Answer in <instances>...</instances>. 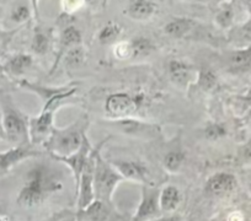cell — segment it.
I'll return each instance as SVG.
<instances>
[{"label":"cell","instance_id":"36","mask_svg":"<svg viewBox=\"0 0 251 221\" xmlns=\"http://www.w3.org/2000/svg\"><path fill=\"white\" fill-rule=\"evenodd\" d=\"M244 157L248 161H251V139L244 146Z\"/></svg>","mask_w":251,"mask_h":221},{"label":"cell","instance_id":"29","mask_svg":"<svg viewBox=\"0 0 251 221\" xmlns=\"http://www.w3.org/2000/svg\"><path fill=\"white\" fill-rule=\"evenodd\" d=\"M226 131L222 124L218 123H211L206 127L204 129V135L208 140H218L226 136Z\"/></svg>","mask_w":251,"mask_h":221},{"label":"cell","instance_id":"22","mask_svg":"<svg viewBox=\"0 0 251 221\" xmlns=\"http://www.w3.org/2000/svg\"><path fill=\"white\" fill-rule=\"evenodd\" d=\"M131 45L132 52H133L132 58H143V57H147L154 50V44L151 43V41L146 37L134 38V40L131 41Z\"/></svg>","mask_w":251,"mask_h":221},{"label":"cell","instance_id":"20","mask_svg":"<svg viewBox=\"0 0 251 221\" xmlns=\"http://www.w3.org/2000/svg\"><path fill=\"white\" fill-rule=\"evenodd\" d=\"M79 214H84L86 218H89L93 221H103L108 215L107 204L99 200V199H95V200H94L93 203L85 209V210L81 211V213Z\"/></svg>","mask_w":251,"mask_h":221},{"label":"cell","instance_id":"16","mask_svg":"<svg viewBox=\"0 0 251 221\" xmlns=\"http://www.w3.org/2000/svg\"><path fill=\"white\" fill-rule=\"evenodd\" d=\"M81 42V33L74 26H68L67 28H64L60 35V52L58 55L57 61H59L60 57L66 54L69 49L74 47H78Z\"/></svg>","mask_w":251,"mask_h":221},{"label":"cell","instance_id":"15","mask_svg":"<svg viewBox=\"0 0 251 221\" xmlns=\"http://www.w3.org/2000/svg\"><path fill=\"white\" fill-rule=\"evenodd\" d=\"M180 191L177 187L175 186H168L160 192V197H159V203H160V209L163 213H171L175 210L181 203Z\"/></svg>","mask_w":251,"mask_h":221},{"label":"cell","instance_id":"40","mask_svg":"<svg viewBox=\"0 0 251 221\" xmlns=\"http://www.w3.org/2000/svg\"><path fill=\"white\" fill-rule=\"evenodd\" d=\"M0 221H3V220H1V218H0Z\"/></svg>","mask_w":251,"mask_h":221},{"label":"cell","instance_id":"10","mask_svg":"<svg viewBox=\"0 0 251 221\" xmlns=\"http://www.w3.org/2000/svg\"><path fill=\"white\" fill-rule=\"evenodd\" d=\"M115 167L116 171L126 179H131V181L142 182L147 183L149 178V171L143 163L138 161L131 160H117L110 162Z\"/></svg>","mask_w":251,"mask_h":221},{"label":"cell","instance_id":"27","mask_svg":"<svg viewBox=\"0 0 251 221\" xmlns=\"http://www.w3.org/2000/svg\"><path fill=\"white\" fill-rule=\"evenodd\" d=\"M197 83H199V86L202 90H212L217 85V75L211 69L204 68L199 73Z\"/></svg>","mask_w":251,"mask_h":221},{"label":"cell","instance_id":"31","mask_svg":"<svg viewBox=\"0 0 251 221\" xmlns=\"http://www.w3.org/2000/svg\"><path fill=\"white\" fill-rule=\"evenodd\" d=\"M233 10L230 8H226L219 11L216 21L221 27H228V26H230L231 21H233Z\"/></svg>","mask_w":251,"mask_h":221},{"label":"cell","instance_id":"7","mask_svg":"<svg viewBox=\"0 0 251 221\" xmlns=\"http://www.w3.org/2000/svg\"><path fill=\"white\" fill-rule=\"evenodd\" d=\"M141 102L142 96H131L129 93L117 92L108 96L105 108L111 116L126 118L138 110Z\"/></svg>","mask_w":251,"mask_h":221},{"label":"cell","instance_id":"21","mask_svg":"<svg viewBox=\"0 0 251 221\" xmlns=\"http://www.w3.org/2000/svg\"><path fill=\"white\" fill-rule=\"evenodd\" d=\"M229 63H230L231 68L236 69V70H243V69H246L248 66H250L251 47L231 53L230 57H229Z\"/></svg>","mask_w":251,"mask_h":221},{"label":"cell","instance_id":"1","mask_svg":"<svg viewBox=\"0 0 251 221\" xmlns=\"http://www.w3.org/2000/svg\"><path fill=\"white\" fill-rule=\"evenodd\" d=\"M62 189V175L47 163H36L26 175L16 201L23 208H35Z\"/></svg>","mask_w":251,"mask_h":221},{"label":"cell","instance_id":"30","mask_svg":"<svg viewBox=\"0 0 251 221\" xmlns=\"http://www.w3.org/2000/svg\"><path fill=\"white\" fill-rule=\"evenodd\" d=\"M30 6L26 5V4H19L18 6L14 8L13 13H11V20L15 21V22H25L30 19Z\"/></svg>","mask_w":251,"mask_h":221},{"label":"cell","instance_id":"6","mask_svg":"<svg viewBox=\"0 0 251 221\" xmlns=\"http://www.w3.org/2000/svg\"><path fill=\"white\" fill-rule=\"evenodd\" d=\"M94 170H95V150L89 157L85 167L83 170L78 188V214L85 210L96 199L95 188H94Z\"/></svg>","mask_w":251,"mask_h":221},{"label":"cell","instance_id":"38","mask_svg":"<svg viewBox=\"0 0 251 221\" xmlns=\"http://www.w3.org/2000/svg\"><path fill=\"white\" fill-rule=\"evenodd\" d=\"M0 140H8V139H6L5 131H4V126H3V116H0Z\"/></svg>","mask_w":251,"mask_h":221},{"label":"cell","instance_id":"13","mask_svg":"<svg viewBox=\"0 0 251 221\" xmlns=\"http://www.w3.org/2000/svg\"><path fill=\"white\" fill-rule=\"evenodd\" d=\"M169 74L171 80L180 86H187L192 81L191 66L181 59H173L169 62Z\"/></svg>","mask_w":251,"mask_h":221},{"label":"cell","instance_id":"35","mask_svg":"<svg viewBox=\"0 0 251 221\" xmlns=\"http://www.w3.org/2000/svg\"><path fill=\"white\" fill-rule=\"evenodd\" d=\"M151 221H180V216L177 215H169V216H159Z\"/></svg>","mask_w":251,"mask_h":221},{"label":"cell","instance_id":"39","mask_svg":"<svg viewBox=\"0 0 251 221\" xmlns=\"http://www.w3.org/2000/svg\"><path fill=\"white\" fill-rule=\"evenodd\" d=\"M250 191H251V182H250Z\"/></svg>","mask_w":251,"mask_h":221},{"label":"cell","instance_id":"8","mask_svg":"<svg viewBox=\"0 0 251 221\" xmlns=\"http://www.w3.org/2000/svg\"><path fill=\"white\" fill-rule=\"evenodd\" d=\"M160 191L153 187L144 186L142 188V199L138 209L133 215L132 221H151L159 218L161 213L159 203Z\"/></svg>","mask_w":251,"mask_h":221},{"label":"cell","instance_id":"26","mask_svg":"<svg viewBox=\"0 0 251 221\" xmlns=\"http://www.w3.org/2000/svg\"><path fill=\"white\" fill-rule=\"evenodd\" d=\"M84 59H85V53L80 45L72 48L64 54L66 66H71V68H76V66H81L84 63Z\"/></svg>","mask_w":251,"mask_h":221},{"label":"cell","instance_id":"24","mask_svg":"<svg viewBox=\"0 0 251 221\" xmlns=\"http://www.w3.org/2000/svg\"><path fill=\"white\" fill-rule=\"evenodd\" d=\"M50 36L46 32H43L42 30H40V28L36 30L32 38V43H31V49H32L36 54L43 55L48 52V49H50Z\"/></svg>","mask_w":251,"mask_h":221},{"label":"cell","instance_id":"2","mask_svg":"<svg viewBox=\"0 0 251 221\" xmlns=\"http://www.w3.org/2000/svg\"><path fill=\"white\" fill-rule=\"evenodd\" d=\"M88 121L79 119L67 128H54L43 146L53 157H68L80 149L86 136Z\"/></svg>","mask_w":251,"mask_h":221},{"label":"cell","instance_id":"37","mask_svg":"<svg viewBox=\"0 0 251 221\" xmlns=\"http://www.w3.org/2000/svg\"><path fill=\"white\" fill-rule=\"evenodd\" d=\"M10 37L11 35H8V33L0 31V50H1V48H4V45H5V43L8 42Z\"/></svg>","mask_w":251,"mask_h":221},{"label":"cell","instance_id":"32","mask_svg":"<svg viewBox=\"0 0 251 221\" xmlns=\"http://www.w3.org/2000/svg\"><path fill=\"white\" fill-rule=\"evenodd\" d=\"M76 218H78V214H74L72 211H62V213L55 214L50 221H76Z\"/></svg>","mask_w":251,"mask_h":221},{"label":"cell","instance_id":"9","mask_svg":"<svg viewBox=\"0 0 251 221\" xmlns=\"http://www.w3.org/2000/svg\"><path fill=\"white\" fill-rule=\"evenodd\" d=\"M93 146H91L90 141H89L88 136H85L83 141V145L80 146L76 153H74L73 155L68 156V157H55V160L60 161V162L66 163L71 169L72 174H73L74 178H75L76 186L79 183V179H80L81 174H83V170L85 167L86 162H88L89 157L93 154Z\"/></svg>","mask_w":251,"mask_h":221},{"label":"cell","instance_id":"19","mask_svg":"<svg viewBox=\"0 0 251 221\" xmlns=\"http://www.w3.org/2000/svg\"><path fill=\"white\" fill-rule=\"evenodd\" d=\"M20 85L23 86V88H27V90L33 91V92L38 93V95H40V97L42 98L43 101H45V103H47L48 101L52 100L53 97H55V96H58V95H59V93L64 92V91H67L69 88H45V86L36 85V84H31V83H28V81H26V80L21 81Z\"/></svg>","mask_w":251,"mask_h":221},{"label":"cell","instance_id":"17","mask_svg":"<svg viewBox=\"0 0 251 221\" xmlns=\"http://www.w3.org/2000/svg\"><path fill=\"white\" fill-rule=\"evenodd\" d=\"M196 25L194 20L186 18H178L174 19L170 22H168L164 27L165 33H168L169 36L174 38H180L182 36H185L186 33H188L190 31L194 28V26Z\"/></svg>","mask_w":251,"mask_h":221},{"label":"cell","instance_id":"18","mask_svg":"<svg viewBox=\"0 0 251 221\" xmlns=\"http://www.w3.org/2000/svg\"><path fill=\"white\" fill-rule=\"evenodd\" d=\"M32 57L25 53H19L11 57L5 64V69L11 75H21L32 66Z\"/></svg>","mask_w":251,"mask_h":221},{"label":"cell","instance_id":"12","mask_svg":"<svg viewBox=\"0 0 251 221\" xmlns=\"http://www.w3.org/2000/svg\"><path fill=\"white\" fill-rule=\"evenodd\" d=\"M37 155H40V153L33 150L31 146L18 145L15 146V148L10 149V150L0 153V170H1V171L10 170L11 167H14L15 165L20 163L21 161Z\"/></svg>","mask_w":251,"mask_h":221},{"label":"cell","instance_id":"28","mask_svg":"<svg viewBox=\"0 0 251 221\" xmlns=\"http://www.w3.org/2000/svg\"><path fill=\"white\" fill-rule=\"evenodd\" d=\"M116 58L120 61H126V59H132L133 52H132L131 42H118L113 48Z\"/></svg>","mask_w":251,"mask_h":221},{"label":"cell","instance_id":"25","mask_svg":"<svg viewBox=\"0 0 251 221\" xmlns=\"http://www.w3.org/2000/svg\"><path fill=\"white\" fill-rule=\"evenodd\" d=\"M183 161H185V155H183L182 151H170V153L166 154L165 157H164V166H165V169L168 170V171L176 172L180 170Z\"/></svg>","mask_w":251,"mask_h":221},{"label":"cell","instance_id":"23","mask_svg":"<svg viewBox=\"0 0 251 221\" xmlns=\"http://www.w3.org/2000/svg\"><path fill=\"white\" fill-rule=\"evenodd\" d=\"M121 32H122V27L118 23L108 22L107 25L101 28L98 38L100 41V43H102V44H108V43H112L115 41H117Z\"/></svg>","mask_w":251,"mask_h":221},{"label":"cell","instance_id":"11","mask_svg":"<svg viewBox=\"0 0 251 221\" xmlns=\"http://www.w3.org/2000/svg\"><path fill=\"white\" fill-rule=\"evenodd\" d=\"M236 186L235 176L228 172H218L208 178L206 183V192L209 196L222 197L233 191Z\"/></svg>","mask_w":251,"mask_h":221},{"label":"cell","instance_id":"33","mask_svg":"<svg viewBox=\"0 0 251 221\" xmlns=\"http://www.w3.org/2000/svg\"><path fill=\"white\" fill-rule=\"evenodd\" d=\"M84 5L83 1H63L62 8L66 13H74Z\"/></svg>","mask_w":251,"mask_h":221},{"label":"cell","instance_id":"14","mask_svg":"<svg viewBox=\"0 0 251 221\" xmlns=\"http://www.w3.org/2000/svg\"><path fill=\"white\" fill-rule=\"evenodd\" d=\"M158 10V4L153 1H132L127 8V14L134 20H148Z\"/></svg>","mask_w":251,"mask_h":221},{"label":"cell","instance_id":"5","mask_svg":"<svg viewBox=\"0 0 251 221\" xmlns=\"http://www.w3.org/2000/svg\"><path fill=\"white\" fill-rule=\"evenodd\" d=\"M3 126L6 139L18 145H28L30 133H28V121L24 118L21 113L14 108H5L3 114Z\"/></svg>","mask_w":251,"mask_h":221},{"label":"cell","instance_id":"4","mask_svg":"<svg viewBox=\"0 0 251 221\" xmlns=\"http://www.w3.org/2000/svg\"><path fill=\"white\" fill-rule=\"evenodd\" d=\"M103 143L100 144L95 150V170H94V188H95V197L99 200L106 204H110L112 200V194L116 187L123 177L118 174L112 165L102 158L100 154V148Z\"/></svg>","mask_w":251,"mask_h":221},{"label":"cell","instance_id":"3","mask_svg":"<svg viewBox=\"0 0 251 221\" xmlns=\"http://www.w3.org/2000/svg\"><path fill=\"white\" fill-rule=\"evenodd\" d=\"M75 91V88H69L67 91L53 97L52 100L45 103V107H43L40 116L35 117V118H31L28 121L30 140L33 144H45L47 141V139L50 138L52 132L54 131V127H53V116H54L55 110H57L58 106H59V103L63 100H67L71 96H73Z\"/></svg>","mask_w":251,"mask_h":221},{"label":"cell","instance_id":"34","mask_svg":"<svg viewBox=\"0 0 251 221\" xmlns=\"http://www.w3.org/2000/svg\"><path fill=\"white\" fill-rule=\"evenodd\" d=\"M241 36H243L244 40L251 41V19L245 23V25L241 27Z\"/></svg>","mask_w":251,"mask_h":221}]
</instances>
